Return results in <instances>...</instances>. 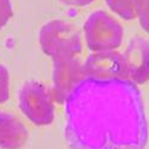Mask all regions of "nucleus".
Here are the masks:
<instances>
[{
    "instance_id": "obj_2",
    "label": "nucleus",
    "mask_w": 149,
    "mask_h": 149,
    "mask_svg": "<svg viewBox=\"0 0 149 149\" xmlns=\"http://www.w3.org/2000/svg\"><path fill=\"white\" fill-rule=\"evenodd\" d=\"M40 43L42 50L53 57H75L81 52L79 31L63 20H52L41 29Z\"/></svg>"
},
{
    "instance_id": "obj_12",
    "label": "nucleus",
    "mask_w": 149,
    "mask_h": 149,
    "mask_svg": "<svg viewBox=\"0 0 149 149\" xmlns=\"http://www.w3.org/2000/svg\"><path fill=\"white\" fill-rule=\"evenodd\" d=\"M11 16H12V8L10 0H0V29L7 23Z\"/></svg>"
},
{
    "instance_id": "obj_8",
    "label": "nucleus",
    "mask_w": 149,
    "mask_h": 149,
    "mask_svg": "<svg viewBox=\"0 0 149 149\" xmlns=\"http://www.w3.org/2000/svg\"><path fill=\"white\" fill-rule=\"evenodd\" d=\"M28 140V131L24 124L0 111V147L3 149H19Z\"/></svg>"
},
{
    "instance_id": "obj_3",
    "label": "nucleus",
    "mask_w": 149,
    "mask_h": 149,
    "mask_svg": "<svg viewBox=\"0 0 149 149\" xmlns=\"http://www.w3.org/2000/svg\"><path fill=\"white\" fill-rule=\"evenodd\" d=\"M86 42L92 52H109L118 48L123 40V28L106 12L97 11L85 23Z\"/></svg>"
},
{
    "instance_id": "obj_4",
    "label": "nucleus",
    "mask_w": 149,
    "mask_h": 149,
    "mask_svg": "<svg viewBox=\"0 0 149 149\" xmlns=\"http://www.w3.org/2000/svg\"><path fill=\"white\" fill-rule=\"evenodd\" d=\"M19 106L36 125H47L54 120V99L52 91L37 81H29L19 92Z\"/></svg>"
},
{
    "instance_id": "obj_10",
    "label": "nucleus",
    "mask_w": 149,
    "mask_h": 149,
    "mask_svg": "<svg viewBox=\"0 0 149 149\" xmlns=\"http://www.w3.org/2000/svg\"><path fill=\"white\" fill-rule=\"evenodd\" d=\"M136 16L142 28L149 33V0H139L136 5Z\"/></svg>"
},
{
    "instance_id": "obj_11",
    "label": "nucleus",
    "mask_w": 149,
    "mask_h": 149,
    "mask_svg": "<svg viewBox=\"0 0 149 149\" xmlns=\"http://www.w3.org/2000/svg\"><path fill=\"white\" fill-rule=\"evenodd\" d=\"M8 99V73L4 66L0 65V103Z\"/></svg>"
},
{
    "instance_id": "obj_13",
    "label": "nucleus",
    "mask_w": 149,
    "mask_h": 149,
    "mask_svg": "<svg viewBox=\"0 0 149 149\" xmlns=\"http://www.w3.org/2000/svg\"><path fill=\"white\" fill-rule=\"evenodd\" d=\"M61 1L67 5H73V6H85L92 3L93 0H61Z\"/></svg>"
},
{
    "instance_id": "obj_1",
    "label": "nucleus",
    "mask_w": 149,
    "mask_h": 149,
    "mask_svg": "<svg viewBox=\"0 0 149 149\" xmlns=\"http://www.w3.org/2000/svg\"><path fill=\"white\" fill-rule=\"evenodd\" d=\"M70 149H144L148 125L139 88L130 80L86 78L66 102Z\"/></svg>"
},
{
    "instance_id": "obj_6",
    "label": "nucleus",
    "mask_w": 149,
    "mask_h": 149,
    "mask_svg": "<svg viewBox=\"0 0 149 149\" xmlns=\"http://www.w3.org/2000/svg\"><path fill=\"white\" fill-rule=\"evenodd\" d=\"M86 79L84 66L75 57H62L54 60L53 88L54 102L63 104L70 94Z\"/></svg>"
},
{
    "instance_id": "obj_5",
    "label": "nucleus",
    "mask_w": 149,
    "mask_h": 149,
    "mask_svg": "<svg viewBox=\"0 0 149 149\" xmlns=\"http://www.w3.org/2000/svg\"><path fill=\"white\" fill-rule=\"evenodd\" d=\"M84 73L87 79L98 81L129 80L125 58L113 50L91 54L84 65Z\"/></svg>"
},
{
    "instance_id": "obj_9",
    "label": "nucleus",
    "mask_w": 149,
    "mask_h": 149,
    "mask_svg": "<svg viewBox=\"0 0 149 149\" xmlns=\"http://www.w3.org/2000/svg\"><path fill=\"white\" fill-rule=\"evenodd\" d=\"M139 0H106L113 12L124 19H134L136 17V5Z\"/></svg>"
},
{
    "instance_id": "obj_7",
    "label": "nucleus",
    "mask_w": 149,
    "mask_h": 149,
    "mask_svg": "<svg viewBox=\"0 0 149 149\" xmlns=\"http://www.w3.org/2000/svg\"><path fill=\"white\" fill-rule=\"evenodd\" d=\"M125 58L128 78L134 84L149 80V42L141 37L131 40L123 54Z\"/></svg>"
}]
</instances>
